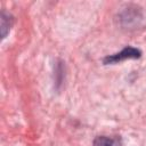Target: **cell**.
<instances>
[{
	"instance_id": "1",
	"label": "cell",
	"mask_w": 146,
	"mask_h": 146,
	"mask_svg": "<svg viewBox=\"0 0 146 146\" xmlns=\"http://www.w3.org/2000/svg\"><path fill=\"white\" fill-rule=\"evenodd\" d=\"M139 56H140V51L138 49L132 48V47H127V48H124L123 50H121L117 54L107 56L104 59V62H105V64L117 63V62H121V60H124V59H129V58H138Z\"/></svg>"
},
{
	"instance_id": "2",
	"label": "cell",
	"mask_w": 146,
	"mask_h": 146,
	"mask_svg": "<svg viewBox=\"0 0 146 146\" xmlns=\"http://www.w3.org/2000/svg\"><path fill=\"white\" fill-rule=\"evenodd\" d=\"M94 146H120L119 140L106 137V136H98L94 140Z\"/></svg>"
},
{
	"instance_id": "3",
	"label": "cell",
	"mask_w": 146,
	"mask_h": 146,
	"mask_svg": "<svg viewBox=\"0 0 146 146\" xmlns=\"http://www.w3.org/2000/svg\"><path fill=\"white\" fill-rule=\"evenodd\" d=\"M11 17L5 13L1 14V31H2V38L6 36L7 32L10 30V26H11Z\"/></svg>"
}]
</instances>
